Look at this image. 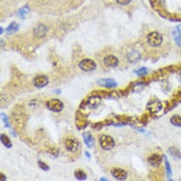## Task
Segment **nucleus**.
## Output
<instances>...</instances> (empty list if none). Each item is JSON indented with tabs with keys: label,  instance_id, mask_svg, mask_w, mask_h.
Wrapping results in <instances>:
<instances>
[{
	"label": "nucleus",
	"instance_id": "nucleus-1",
	"mask_svg": "<svg viewBox=\"0 0 181 181\" xmlns=\"http://www.w3.org/2000/svg\"><path fill=\"white\" fill-rule=\"evenodd\" d=\"M163 41L162 35L158 32H152L147 36V42L151 47L152 48H157L160 47Z\"/></svg>",
	"mask_w": 181,
	"mask_h": 181
},
{
	"label": "nucleus",
	"instance_id": "nucleus-2",
	"mask_svg": "<svg viewBox=\"0 0 181 181\" xmlns=\"http://www.w3.org/2000/svg\"><path fill=\"white\" fill-rule=\"evenodd\" d=\"M99 144L104 151H111L115 147V141L111 136L102 135L99 138Z\"/></svg>",
	"mask_w": 181,
	"mask_h": 181
},
{
	"label": "nucleus",
	"instance_id": "nucleus-3",
	"mask_svg": "<svg viewBox=\"0 0 181 181\" xmlns=\"http://www.w3.org/2000/svg\"><path fill=\"white\" fill-rule=\"evenodd\" d=\"M64 148L69 152H76L79 148V142L73 137H67L64 140Z\"/></svg>",
	"mask_w": 181,
	"mask_h": 181
},
{
	"label": "nucleus",
	"instance_id": "nucleus-4",
	"mask_svg": "<svg viewBox=\"0 0 181 181\" xmlns=\"http://www.w3.org/2000/svg\"><path fill=\"white\" fill-rule=\"evenodd\" d=\"M78 67L81 70H83V71L89 72V71H92V70H94L96 68V64H95V61L93 60L84 59L79 63Z\"/></svg>",
	"mask_w": 181,
	"mask_h": 181
},
{
	"label": "nucleus",
	"instance_id": "nucleus-5",
	"mask_svg": "<svg viewBox=\"0 0 181 181\" xmlns=\"http://www.w3.org/2000/svg\"><path fill=\"white\" fill-rule=\"evenodd\" d=\"M64 103L61 102L60 99H52L48 100L47 102V107L48 110H51L52 112H56L59 113L61 110L64 109Z\"/></svg>",
	"mask_w": 181,
	"mask_h": 181
},
{
	"label": "nucleus",
	"instance_id": "nucleus-6",
	"mask_svg": "<svg viewBox=\"0 0 181 181\" xmlns=\"http://www.w3.org/2000/svg\"><path fill=\"white\" fill-rule=\"evenodd\" d=\"M142 55L138 50H131L127 52L126 55V60L129 61L130 64H136L141 60Z\"/></svg>",
	"mask_w": 181,
	"mask_h": 181
},
{
	"label": "nucleus",
	"instance_id": "nucleus-7",
	"mask_svg": "<svg viewBox=\"0 0 181 181\" xmlns=\"http://www.w3.org/2000/svg\"><path fill=\"white\" fill-rule=\"evenodd\" d=\"M148 109L152 114L158 113L162 109V103L157 99H152L148 103Z\"/></svg>",
	"mask_w": 181,
	"mask_h": 181
},
{
	"label": "nucleus",
	"instance_id": "nucleus-8",
	"mask_svg": "<svg viewBox=\"0 0 181 181\" xmlns=\"http://www.w3.org/2000/svg\"><path fill=\"white\" fill-rule=\"evenodd\" d=\"M33 83L37 88H43L48 85V77L47 75H44V74H39V75H37L34 78Z\"/></svg>",
	"mask_w": 181,
	"mask_h": 181
},
{
	"label": "nucleus",
	"instance_id": "nucleus-9",
	"mask_svg": "<svg viewBox=\"0 0 181 181\" xmlns=\"http://www.w3.org/2000/svg\"><path fill=\"white\" fill-rule=\"evenodd\" d=\"M111 174L117 180H125L128 177V172L123 168H113L111 170Z\"/></svg>",
	"mask_w": 181,
	"mask_h": 181
},
{
	"label": "nucleus",
	"instance_id": "nucleus-10",
	"mask_svg": "<svg viewBox=\"0 0 181 181\" xmlns=\"http://www.w3.org/2000/svg\"><path fill=\"white\" fill-rule=\"evenodd\" d=\"M161 161H162V156L160 153H152L148 158V162L149 163V165H152L153 167L160 166Z\"/></svg>",
	"mask_w": 181,
	"mask_h": 181
},
{
	"label": "nucleus",
	"instance_id": "nucleus-11",
	"mask_svg": "<svg viewBox=\"0 0 181 181\" xmlns=\"http://www.w3.org/2000/svg\"><path fill=\"white\" fill-rule=\"evenodd\" d=\"M103 64L108 67H116L119 64V60L115 56H107L104 57Z\"/></svg>",
	"mask_w": 181,
	"mask_h": 181
},
{
	"label": "nucleus",
	"instance_id": "nucleus-12",
	"mask_svg": "<svg viewBox=\"0 0 181 181\" xmlns=\"http://www.w3.org/2000/svg\"><path fill=\"white\" fill-rule=\"evenodd\" d=\"M48 28L47 27L46 25L40 24L34 29V34H35V36H36L37 38H43V37L46 36V34L48 33Z\"/></svg>",
	"mask_w": 181,
	"mask_h": 181
},
{
	"label": "nucleus",
	"instance_id": "nucleus-13",
	"mask_svg": "<svg viewBox=\"0 0 181 181\" xmlns=\"http://www.w3.org/2000/svg\"><path fill=\"white\" fill-rule=\"evenodd\" d=\"M99 85L106 87V88H114L117 86V82L114 80V79L111 78H102V79H99L98 81H97Z\"/></svg>",
	"mask_w": 181,
	"mask_h": 181
},
{
	"label": "nucleus",
	"instance_id": "nucleus-14",
	"mask_svg": "<svg viewBox=\"0 0 181 181\" xmlns=\"http://www.w3.org/2000/svg\"><path fill=\"white\" fill-rule=\"evenodd\" d=\"M83 141H84L85 144L87 145L88 148H92L94 145V139L92 135L90 133H88V132H85V133H83Z\"/></svg>",
	"mask_w": 181,
	"mask_h": 181
},
{
	"label": "nucleus",
	"instance_id": "nucleus-15",
	"mask_svg": "<svg viewBox=\"0 0 181 181\" xmlns=\"http://www.w3.org/2000/svg\"><path fill=\"white\" fill-rule=\"evenodd\" d=\"M172 37H173L174 42L176 43V45L181 46V25L176 27V29L172 33Z\"/></svg>",
	"mask_w": 181,
	"mask_h": 181
},
{
	"label": "nucleus",
	"instance_id": "nucleus-16",
	"mask_svg": "<svg viewBox=\"0 0 181 181\" xmlns=\"http://www.w3.org/2000/svg\"><path fill=\"white\" fill-rule=\"evenodd\" d=\"M168 152L170 153V156L174 158V160H180L181 158V152L180 151L175 147H170L168 148Z\"/></svg>",
	"mask_w": 181,
	"mask_h": 181
},
{
	"label": "nucleus",
	"instance_id": "nucleus-17",
	"mask_svg": "<svg viewBox=\"0 0 181 181\" xmlns=\"http://www.w3.org/2000/svg\"><path fill=\"white\" fill-rule=\"evenodd\" d=\"M170 123L175 127H181V116H179V115H173L170 118Z\"/></svg>",
	"mask_w": 181,
	"mask_h": 181
},
{
	"label": "nucleus",
	"instance_id": "nucleus-18",
	"mask_svg": "<svg viewBox=\"0 0 181 181\" xmlns=\"http://www.w3.org/2000/svg\"><path fill=\"white\" fill-rule=\"evenodd\" d=\"M0 140H1V143L3 144L4 147L6 148H11L12 147V143H11V140L8 138L6 135H1L0 136Z\"/></svg>",
	"mask_w": 181,
	"mask_h": 181
},
{
	"label": "nucleus",
	"instance_id": "nucleus-19",
	"mask_svg": "<svg viewBox=\"0 0 181 181\" xmlns=\"http://www.w3.org/2000/svg\"><path fill=\"white\" fill-rule=\"evenodd\" d=\"M74 176H75V178L78 180H85L87 178V175L85 174V172L82 171L81 169H77L74 172Z\"/></svg>",
	"mask_w": 181,
	"mask_h": 181
},
{
	"label": "nucleus",
	"instance_id": "nucleus-20",
	"mask_svg": "<svg viewBox=\"0 0 181 181\" xmlns=\"http://www.w3.org/2000/svg\"><path fill=\"white\" fill-rule=\"evenodd\" d=\"M18 30H19V25L17 23H15V22H13V23H11L9 25V27L7 28V33L10 35V34H13V33L17 32Z\"/></svg>",
	"mask_w": 181,
	"mask_h": 181
},
{
	"label": "nucleus",
	"instance_id": "nucleus-21",
	"mask_svg": "<svg viewBox=\"0 0 181 181\" xmlns=\"http://www.w3.org/2000/svg\"><path fill=\"white\" fill-rule=\"evenodd\" d=\"M101 99L99 97H91L89 99V105L91 106V108H95L97 105L100 103Z\"/></svg>",
	"mask_w": 181,
	"mask_h": 181
},
{
	"label": "nucleus",
	"instance_id": "nucleus-22",
	"mask_svg": "<svg viewBox=\"0 0 181 181\" xmlns=\"http://www.w3.org/2000/svg\"><path fill=\"white\" fill-rule=\"evenodd\" d=\"M29 7L28 6H25L23 8H21V9L19 10V16L21 17V18H25V16L28 14L29 12Z\"/></svg>",
	"mask_w": 181,
	"mask_h": 181
},
{
	"label": "nucleus",
	"instance_id": "nucleus-23",
	"mask_svg": "<svg viewBox=\"0 0 181 181\" xmlns=\"http://www.w3.org/2000/svg\"><path fill=\"white\" fill-rule=\"evenodd\" d=\"M165 158V167H166V172H167V177L170 178L171 177V175H172V171H171V167H170V164H169V162L168 160H167V158Z\"/></svg>",
	"mask_w": 181,
	"mask_h": 181
},
{
	"label": "nucleus",
	"instance_id": "nucleus-24",
	"mask_svg": "<svg viewBox=\"0 0 181 181\" xmlns=\"http://www.w3.org/2000/svg\"><path fill=\"white\" fill-rule=\"evenodd\" d=\"M38 164H39V167L41 169H43V170H45V171H48V169H50V166H48V164H46L45 162H43V161H38Z\"/></svg>",
	"mask_w": 181,
	"mask_h": 181
},
{
	"label": "nucleus",
	"instance_id": "nucleus-25",
	"mask_svg": "<svg viewBox=\"0 0 181 181\" xmlns=\"http://www.w3.org/2000/svg\"><path fill=\"white\" fill-rule=\"evenodd\" d=\"M147 71H148V69H147V68H145V67H142V68H140V69L137 70L136 73L138 74V75L142 76V75H144V74L147 73Z\"/></svg>",
	"mask_w": 181,
	"mask_h": 181
},
{
	"label": "nucleus",
	"instance_id": "nucleus-26",
	"mask_svg": "<svg viewBox=\"0 0 181 181\" xmlns=\"http://www.w3.org/2000/svg\"><path fill=\"white\" fill-rule=\"evenodd\" d=\"M116 1L119 5H128V4H130L132 0H116Z\"/></svg>",
	"mask_w": 181,
	"mask_h": 181
},
{
	"label": "nucleus",
	"instance_id": "nucleus-27",
	"mask_svg": "<svg viewBox=\"0 0 181 181\" xmlns=\"http://www.w3.org/2000/svg\"><path fill=\"white\" fill-rule=\"evenodd\" d=\"M2 119L4 120V122H5V125L7 126V127H9V124H8V121H7V118H6V116L4 114H2Z\"/></svg>",
	"mask_w": 181,
	"mask_h": 181
},
{
	"label": "nucleus",
	"instance_id": "nucleus-28",
	"mask_svg": "<svg viewBox=\"0 0 181 181\" xmlns=\"http://www.w3.org/2000/svg\"><path fill=\"white\" fill-rule=\"evenodd\" d=\"M178 79H179V81L181 82V70H180L179 73H178Z\"/></svg>",
	"mask_w": 181,
	"mask_h": 181
},
{
	"label": "nucleus",
	"instance_id": "nucleus-29",
	"mask_svg": "<svg viewBox=\"0 0 181 181\" xmlns=\"http://www.w3.org/2000/svg\"><path fill=\"white\" fill-rule=\"evenodd\" d=\"M1 177H2V178H1V180H5V179H6V178H5V176H4V175H1Z\"/></svg>",
	"mask_w": 181,
	"mask_h": 181
}]
</instances>
